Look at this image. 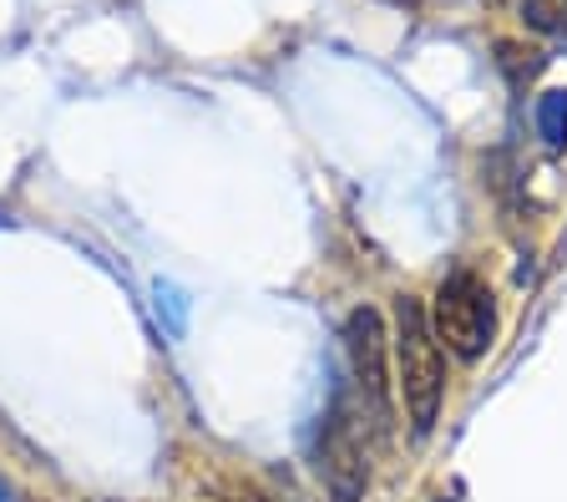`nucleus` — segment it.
Here are the masks:
<instances>
[{
    "label": "nucleus",
    "instance_id": "1a4fd4ad",
    "mask_svg": "<svg viewBox=\"0 0 567 502\" xmlns=\"http://www.w3.org/2000/svg\"><path fill=\"white\" fill-rule=\"evenodd\" d=\"M441 502H456V498H441Z\"/></svg>",
    "mask_w": 567,
    "mask_h": 502
},
{
    "label": "nucleus",
    "instance_id": "7ed1b4c3",
    "mask_svg": "<svg viewBox=\"0 0 567 502\" xmlns=\"http://www.w3.org/2000/svg\"><path fill=\"white\" fill-rule=\"evenodd\" d=\"M340 340H344V376H350L375 437L385 442L390 427H395V371H390V335L380 310H370V305L350 310Z\"/></svg>",
    "mask_w": 567,
    "mask_h": 502
},
{
    "label": "nucleus",
    "instance_id": "0eeeda50",
    "mask_svg": "<svg viewBox=\"0 0 567 502\" xmlns=\"http://www.w3.org/2000/svg\"><path fill=\"white\" fill-rule=\"evenodd\" d=\"M203 502H264L259 492H248V488H228V492H208Z\"/></svg>",
    "mask_w": 567,
    "mask_h": 502
},
{
    "label": "nucleus",
    "instance_id": "423d86ee",
    "mask_svg": "<svg viewBox=\"0 0 567 502\" xmlns=\"http://www.w3.org/2000/svg\"><path fill=\"white\" fill-rule=\"evenodd\" d=\"M522 21L537 37H567V0H522Z\"/></svg>",
    "mask_w": 567,
    "mask_h": 502
},
{
    "label": "nucleus",
    "instance_id": "39448f33",
    "mask_svg": "<svg viewBox=\"0 0 567 502\" xmlns=\"http://www.w3.org/2000/svg\"><path fill=\"white\" fill-rule=\"evenodd\" d=\"M537 132H543V143L553 147V153L567 147V86L537 96Z\"/></svg>",
    "mask_w": 567,
    "mask_h": 502
},
{
    "label": "nucleus",
    "instance_id": "6e6552de",
    "mask_svg": "<svg viewBox=\"0 0 567 502\" xmlns=\"http://www.w3.org/2000/svg\"><path fill=\"white\" fill-rule=\"evenodd\" d=\"M0 502H21V498H16V492L6 488V482H0Z\"/></svg>",
    "mask_w": 567,
    "mask_h": 502
},
{
    "label": "nucleus",
    "instance_id": "f257e3e1",
    "mask_svg": "<svg viewBox=\"0 0 567 502\" xmlns=\"http://www.w3.org/2000/svg\"><path fill=\"white\" fill-rule=\"evenodd\" d=\"M370 442H380V437L354 396L350 376H334L330 396L315 417V431H309V462H315V478L330 492V502H365Z\"/></svg>",
    "mask_w": 567,
    "mask_h": 502
},
{
    "label": "nucleus",
    "instance_id": "f03ea898",
    "mask_svg": "<svg viewBox=\"0 0 567 502\" xmlns=\"http://www.w3.org/2000/svg\"><path fill=\"white\" fill-rule=\"evenodd\" d=\"M390 356H395V396L405 401L411 437L425 442L446 407V346L431 330V315L415 295H395V330H390Z\"/></svg>",
    "mask_w": 567,
    "mask_h": 502
},
{
    "label": "nucleus",
    "instance_id": "20e7f679",
    "mask_svg": "<svg viewBox=\"0 0 567 502\" xmlns=\"http://www.w3.org/2000/svg\"><path fill=\"white\" fill-rule=\"evenodd\" d=\"M431 330L456 360H482L496 340V295L476 269H451L431 295Z\"/></svg>",
    "mask_w": 567,
    "mask_h": 502
}]
</instances>
